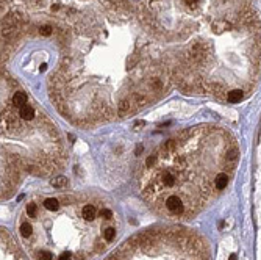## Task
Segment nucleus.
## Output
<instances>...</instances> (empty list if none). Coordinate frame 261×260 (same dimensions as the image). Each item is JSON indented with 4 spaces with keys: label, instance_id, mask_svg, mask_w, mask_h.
<instances>
[{
    "label": "nucleus",
    "instance_id": "obj_12",
    "mask_svg": "<svg viewBox=\"0 0 261 260\" xmlns=\"http://www.w3.org/2000/svg\"><path fill=\"white\" fill-rule=\"evenodd\" d=\"M157 162H158V155H155V154H152V155H149L147 157V160H145V168H153L155 164H157Z\"/></svg>",
    "mask_w": 261,
    "mask_h": 260
},
{
    "label": "nucleus",
    "instance_id": "obj_11",
    "mask_svg": "<svg viewBox=\"0 0 261 260\" xmlns=\"http://www.w3.org/2000/svg\"><path fill=\"white\" fill-rule=\"evenodd\" d=\"M114 237H116V229L114 227H108V229H105L103 231V238H105V241H113Z\"/></svg>",
    "mask_w": 261,
    "mask_h": 260
},
{
    "label": "nucleus",
    "instance_id": "obj_10",
    "mask_svg": "<svg viewBox=\"0 0 261 260\" xmlns=\"http://www.w3.org/2000/svg\"><path fill=\"white\" fill-rule=\"evenodd\" d=\"M50 183H52V187H55V188H64L67 185V179L63 177V176H58V177H55Z\"/></svg>",
    "mask_w": 261,
    "mask_h": 260
},
{
    "label": "nucleus",
    "instance_id": "obj_2",
    "mask_svg": "<svg viewBox=\"0 0 261 260\" xmlns=\"http://www.w3.org/2000/svg\"><path fill=\"white\" fill-rule=\"evenodd\" d=\"M230 182V177L227 172H219L216 174V180H214V187L216 190H219V191H222V190L227 188V185Z\"/></svg>",
    "mask_w": 261,
    "mask_h": 260
},
{
    "label": "nucleus",
    "instance_id": "obj_14",
    "mask_svg": "<svg viewBox=\"0 0 261 260\" xmlns=\"http://www.w3.org/2000/svg\"><path fill=\"white\" fill-rule=\"evenodd\" d=\"M52 259H53V254L49 251H41L38 254V260H52Z\"/></svg>",
    "mask_w": 261,
    "mask_h": 260
},
{
    "label": "nucleus",
    "instance_id": "obj_17",
    "mask_svg": "<svg viewBox=\"0 0 261 260\" xmlns=\"http://www.w3.org/2000/svg\"><path fill=\"white\" fill-rule=\"evenodd\" d=\"M200 3V0H184V5H188V6H191V8H197V5Z\"/></svg>",
    "mask_w": 261,
    "mask_h": 260
},
{
    "label": "nucleus",
    "instance_id": "obj_13",
    "mask_svg": "<svg viewBox=\"0 0 261 260\" xmlns=\"http://www.w3.org/2000/svg\"><path fill=\"white\" fill-rule=\"evenodd\" d=\"M27 215L30 218H36V215H38V207L34 205V204H28L27 205Z\"/></svg>",
    "mask_w": 261,
    "mask_h": 260
},
{
    "label": "nucleus",
    "instance_id": "obj_19",
    "mask_svg": "<svg viewBox=\"0 0 261 260\" xmlns=\"http://www.w3.org/2000/svg\"><path fill=\"white\" fill-rule=\"evenodd\" d=\"M46 69H47V64L44 63V64H41V68H39V71H41V72H44V71H46Z\"/></svg>",
    "mask_w": 261,
    "mask_h": 260
},
{
    "label": "nucleus",
    "instance_id": "obj_4",
    "mask_svg": "<svg viewBox=\"0 0 261 260\" xmlns=\"http://www.w3.org/2000/svg\"><path fill=\"white\" fill-rule=\"evenodd\" d=\"M244 99V91L242 89H232V91H228L227 94V101L230 103H238Z\"/></svg>",
    "mask_w": 261,
    "mask_h": 260
},
{
    "label": "nucleus",
    "instance_id": "obj_16",
    "mask_svg": "<svg viewBox=\"0 0 261 260\" xmlns=\"http://www.w3.org/2000/svg\"><path fill=\"white\" fill-rule=\"evenodd\" d=\"M100 215H102V218H105V219H111L113 218V212H111V210H108V208H102Z\"/></svg>",
    "mask_w": 261,
    "mask_h": 260
},
{
    "label": "nucleus",
    "instance_id": "obj_8",
    "mask_svg": "<svg viewBox=\"0 0 261 260\" xmlns=\"http://www.w3.org/2000/svg\"><path fill=\"white\" fill-rule=\"evenodd\" d=\"M42 205L46 207L49 212H56V210L59 208V201H58V199H55V198H47L46 201H44Z\"/></svg>",
    "mask_w": 261,
    "mask_h": 260
},
{
    "label": "nucleus",
    "instance_id": "obj_5",
    "mask_svg": "<svg viewBox=\"0 0 261 260\" xmlns=\"http://www.w3.org/2000/svg\"><path fill=\"white\" fill-rule=\"evenodd\" d=\"M19 116H21L22 119H25V121H31V119L34 118V110L31 105H24V107H21V110H19Z\"/></svg>",
    "mask_w": 261,
    "mask_h": 260
},
{
    "label": "nucleus",
    "instance_id": "obj_20",
    "mask_svg": "<svg viewBox=\"0 0 261 260\" xmlns=\"http://www.w3.org/2000/svg\"><path fill=\"white\" fill-rule=\"evenodd\" d=\"M141 151H142V146H141V144H138V147H136V154H139Z\"/></svg>",
    "mask_w": 261,
    "mask_h": 260
},
{
    "label": "nucleus",
    "instance_id": "obj_7",
    "mask_svg": "<svg viewBox=\"0 0 261 260\" xmlns=\"http://www.w3.org/2000/svg\"><path fill=\"white\" fill-rule=\"evenodd\" d=\"M230 28H232V24H230L228 21H225V19H219V21H216L213 24V30L217 32V33L225 32V30H230Z\"/></svg>",
    "mask_w": 261,
    "mask_h": 260
},
{
    "label": "nucleus",
    "instance_id": "obj_18",
    "mask_svg": "<svg viewBox=\"0 0 261 260\" xmlns=\"http://www.w3.org/2000/svg\"><path fill=\"white\" fill-rule=\"evenodd\" d=\"M71 256L72 254L69 251H66V252H63L61 256H58V260H71Z\"/></svg>",
    "mask_w": 261,
    "mask_h": 260
},
{
    "label": "nucleus",
    "instance_id": "obj_15",
    "mask_svg": "<svg viewBox=\"0 0 261 260\" xmlns=\"http://www.w3.org/2000/svg\"><path fill=\"white\" fill-rule=\"evenodd\" d=\"M52 27L50 25H42L41 28H39V33L41 34H44V36H49V34H52Z\"/></svg>",
    "mask_w": 261,
    "mask_h": 260
},
{
    "label": "nucleus",
    "instance_id": "obj_1",
    "mask_svg": "<svg viewBox=\"0 0 261 260\" xmlns=\"http://www.w3.org/2000/svg\"><path fill=\"white\" fill-rule=\"evenodd\" d=\"M164 207L169 213H174L180 216V215L184 213V204H183V199L178 196V194H169L164 201Z\"/></svg>",
    "mask_w": 261,
    "mask_h": 260
},
{
    "label": "nucleus",
    "instance_id": "obj_9",
    "mask_svg": "<svg viewBox=\"0 0 261 260\" xmlns=\"http://www.w3.org/2000/svg\"><path fill=\"white\" fill-rule=\"evenodd\" d=\"M33 233V226L30 223H22L21 224V235L24 238H30Z\"/></svg>",
    "mask_w": 261,
    "mask_h": 260
},
{
    "label": "nucleus",
    "instance_id": "obj_21",
    "mask_svg": "<svg viewBox=\"0 0 261 260\" xmlns=\"http://www.w3.org/2000/svg\"><path fill=\"white\" fill-rule=\"evenodd\" d=\"M228 260H236V256H235V254H232V256H230V259Z\"/></svg>",
    "mask_w": 261,
    "mask_h": 260
},
{
    "label": "nucleus",
    "instance_id": "obj_6",
    "mask_svg": "<svg viewBox=\"0 0 261 260\" xmlns=\"http://www.w3.org/2000/svg\"><path fill=\"white\" fill-rule=\"evenodd\" d=\"M27 101H28V97H27V94H25V93H22V91L14 93L13 103L16 105V107H24V105H27Z\"/></svg>",
    "mask_w": 261,
    "mask_h": 260
},
{
    "label": "nucleus",
    "instance_id": "obj_3",
    "mask_svg": "<svg viewBox=\"0 0 261 260\" xmlns=\"http://www.w3.org/2000/svg\"><path fill=\"white\" fill-rule=\"evenodd\" d=\"M82 215H83V219L84 221H94L95 219V215H97V208H95V205H92V204H86V205H83L82 208Z\"/></svg>",
    "mask_w": 261,
    "mask_h": 260
}]
</instances>
